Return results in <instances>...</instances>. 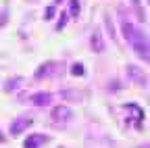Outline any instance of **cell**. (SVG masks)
I'll return each instance as SVG.
<instances>
[{"label": "cell", "mask_w": 150, "mask_h": 148, "mask_svg": "<svg viewBox=\"0 0 150 148\" xmlns=\"http://www.w3.org/2000/svg\"><path fill=\"white\" fill-rule=\"evenodd\" d=\"M8 21V8H2V13H0V27H4Z\"/></svg>", "instance_id": "cell-18"}, {"label": "cell", "mask_w": 150, "mask_h": 148, "mask_svg": "<svg viewBox=\"0 0 150 148\" xmlns=\"http://www.w3.org/2000/svg\"><path fill=\"white\" fill-rule=\"evenodd\" d=\"M50 102H52V94H50V92H35V94H31V104L38 106V108L50 106Z\"/></svg>", "instance_id": "cell-9"}, {"label": "cell", "mask_w": 150, "mask_h": 148, "mask_svg": "<svg viewBox=\"0 0 150 148\" xmlns=\"http://www.w3.org/2000/svg\"><path fill=\"white\" fill-rule=\"evenodd\" d=\"M54 15H56V4L52 2V4H48V6H46V13H44V19H46V21H50V19H52Z\"/></svg>", "instance_id": "cell-17"}, {"label": "cell", "mask_w": 150, "mask_h": 148, "mask_svg": "<svg viewBox=\"0 0 150 148\" xmlns=\"http://www.w3.org/2000/svg\"><path fill=\"white\" fill-rule=\"evenodd\" d=\"M131 4H134V8H136V15H138V19L144 23V21H146V13H144V6L140 4V0H131Z\"/></svg>", "instance_id": "cell-14"}, {"label": "cell", "mask_w": 150, "mask_h": 148, "mask_svg": "<svg viewBox=\"0 0 150 148\" xmlns=\"http://www.w3.org/2000/svg\"><path fill=\"white\" fill-rule=\"evenodd\" d=\"M125 73H127V79H129L131 84H136V86H146V84H148L146 73L142 71V67H138V65H134V63H129V65L125 67Z\"/></svg>", "instance_id": "cell-5"}, {"label": "cell", "mask_w": 150, "mask_h": 148, "mask_svg": "<svg viewBox=\"0 0 150 148\" xmlns=\"http://www.w3.org/2000/svg\"><path fill=\"white\" fill-rule=\"evenodd\" d=\"M123 117H125V125L134 127V129H142L144 123V108L138 102H125L123 104Z\"/></svg>", "instance_id": "cell-2"}, {"label": "cell", "mask_w": 150, "mask_h": 148, "mask_svg": "<svg viewBox=\"0 0 150 148\" xmlns=\"http://www.w3.org/2000/svg\"><path fill=\"white\" fill-rule=\"evenodd\" d=\"M67 21H69V13H61L59 15V21H56V29H65V25H67Z\"/></svg>", "instance_id": "cell-16"}, {"label": "cell", "mask_w": 150, "mask_h": 148, "mask_svg": "<svg viewBox=\"0 0 150 148\" xmlns=\"http://www.w3.org/2000/svg\"><path fill=\"white\" fill-rule=\"evenodd\" d=\"M61 2H63V0H54V4H56V6H59V4H61Z\"/></svg>", "instance_id": "cell-20"}, {"label": "cell", "mask_w": 150, "mask_h": 148, "mask_svg": "<svg viewBox=\"0 0 150 148\" xmlns=\"http://www.w3.org/2000/svg\"><path fill=\"white\" fill-rule=\"evenodd\" d=\"M69 2V17H73V19H77V17L81 15V2L79 0H67Z\"/></svg>", "instance_id": "cell-10"}, {"label": "cell", "mask_w": 150, "mask_h": 148, "mask_svg": "<svg viewBox=\"0 0 150 148\" xmlns=\"http://www.w3.org/2000/svg\"><path fill=\"white\" fill-rule=\"evenodd\" d=\"M144 146H150V144H144Z\"/></svg>", "instance_id": "cell-21"}, {"label": "cell", "mask_w": 150, "mask_h": 148, "mask_svg": "<svg viewBox=\"0 0 150 148\" xmlns=\"http://www.w3.org/2000/svg\"><path fill=\"white\" fill-rule=\"evenodd\" d=\"M50 140H52V138H50L48 134H31V136L25 138L23 146H25V148H40V146L48 144Z\"/></svg>", "instance_id": "cell-8"}, {"label": "cell", "mask_w": 150, "mask_h": 148, "mask_svg": "<svg viewBox=\"0 0 150 148\" xmlns=\"http://www.w3.org/2000/svg\"><path fill=\"white\" fill-rule=\"evenodd\" d=\"M119 27H121V35L125 38V42L131 46V50L136 52V57L142 59L144 63H150V38L146 35L144 29L136 27L123 15V8H119Z\"/></svg>", "instance_id": "cell-1"}, {"label": "cell", "mask_w": 150, "mask_h": 148, "mask_svg": "<svg viewBox=\"0 0 150 148\" xmlns=\"http://www.w3.org/2000/svg\"><path fill=\"white\" fill-rule=\"evenodd\" d=\"M71 73H73L75 77H83V75H86V67H83L81 63H73V65H71Z\"/></svg>", "instance_id": "cell-15"}, {"label": "cell", "mask_w": 150, "mask_h": 148, "mask_svg": "<svg viewBox=\"0 0 150 148\" xmlns=\"http://www.w3.org/2000/svg\"><path fill=\"white\" fill-rule=\"evenodd\" d=\"M0 142H4V134L2 132H0Z\"/></svg>", "instance_id": "cell-19"}, {"label": "cell", "mask_w": 150, "mask_h": 148, "mask_svg": "<svg viewBox=\"0 0 150 148\" xmlns=\"http://www.w3.org/2000/svg\"><path fill=\"white\" fill-rule=\"evenodd\" d=\"M50 117H52V121L59 125L61 129H65V127L69 125V121L73 119V110H71L67 104H56V106L50 110Z\"/></svg>", "instance_id": "cell-4"}, {"label": "cell", "mask_w": 150, "mask_h": 148, "mask_svg": "<svg viewBox=\"0 0 150 148\" xmlns=\"http://www.w3.org/2000/svg\"><path fill=\"white\" fill-rule=\"evenodd\" d=\"M90 50L96 52V54H102L106 50V44H104V38H102L100 29H94L92 31V35H90Z\"/></svg>", "instance_id": "cell-7"}, {"label": "cell", "mask_w": 150, "mask_h": 148, "mask_svg": "<svg viewBox=\"0 0 150 148\" xmlns=\"http://www.w3.org/2000/svg\"><path fill=\"white\" fill-rule=\"evenodd\" d=\"M65 73L63 61H46L33 71V79H50V77H61Z\"/></svg>", "instance_id": "cell-3"}, {"label": "cell", "mask_w": 150, "mask_h": 148, "mask_svg": "<svg viewBox=\"0 0 150 148\" xmlns=\"http://www.w3.org/2000/svg\"><path fill=\"white\" fill-rule=\"evenodd\" d=\"M104 25H106V31H108V35H110V40L117 42V33H115V27H112V19H110L108 15H104Z\"/></svg>", "instance_id": "cell-13"}, {"label": "cell", "mask_w": 150, "mask_h": 148, "mask_svg": "<svg viewBox=\"0 0 150 148\" xmlns=\"http://www.w3.org/2000/svg\"><path fill=\"white\" fill-rule=\"evenodd\" d=\"M61 96H63L65 100H75V102H79V100H81L79 92H77V90H73V88H65V90L61 92Z\"/></svg>", "instance_id": "cell-11"}, {"label": "cell", "mask_w": 150, "mask_h": 148, "mask_svg": "<svg viewBox=\"0 0 150 148\" xmlns=\"http://www.w3.org/2000/svg\"><path fill=\"white\" fill-rule=\"evenodd\" d=\"M21 84H23V77H19V75H15L13 79H8V81L4 84V90H6V92H15V90H17L19 86H21Z\"/></svg>", "instance_id": "cell-12"}, {"label": "cell", "mask_w": 150, "mask_h": 148, "mask_svg": "<svg viewBox=\"0 0 150 148\" xmlns=\"http://www.w3.org/2000/svg\"><path fill=\"white\" fill-rule=\"evenodd\" d=\"M31 125V117H27V115H21V117H15L13 121H11V127H8V134L13 136V138H17V136H21L25 129Z\"/></svg>", "instance_id": "cell-6"}]
</instances>
